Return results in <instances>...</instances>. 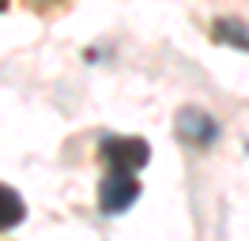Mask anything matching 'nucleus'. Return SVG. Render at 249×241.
Listing matches in <instances>:
<instances>
[{"mask_svg": "<svg viewBox=\"0 0 249 241\" xmlns=\"http://www.w3.org/2000/svg\"><path fill=\"white\" fill-rule=\"evenodd\" d=\"M140 196V181L132 177V170H113L109 166V173L102 177L98 185V204L106 215H121L124 207H132V200Z\"/></svg>", "mask_w": 249, "mask_h": 241, "instance_id": "nucleus-1", "label": "nucleus"}, {"mask_svg": "<svg viewBox=\"0 0 249 241\" xmlns=\"http://www.w3.org/2000/svg\"><path fill=\"white\" fill-rule=\"evenodd\" d=\"M102 158H106L113 170H143L147 158H151V147H147V139L140 136H106L102 139Z\"/></svg>", "mask_w": 249, "mask_h": 241, "instance_id": "nucleus-2", "label": "nucleus"}, {"mask_svg": "<svg viewBox=\"0 0 249 241\" xmlns=\"http://www.w3.org/2000/svg\"><path fill=\"white\" fill-rule=\"evenodd\" d=\"M178 136L189 139V143H196V147H204V143H212L219 136V124H215V117H208L204 109L189 105V109L178 113Z\"/></svg>", "mask_w": 249, "mask_h": 241, "instance_id": "nucleus-3", "label": "nucleus"}, {"mask_svg": "<svg viewBox=\"0 0 249 241\" xmlns=\"http://www.w3.org/2000/svg\"><path fill=\"white\" fill-rule=\"evenodd\" d=\"M23 215H27L23 196H19L16 189H8V185H0V230L19 226V223H23Z\"/></svg>", "mask_w": 249, "mask_h": 241, "instance_id": "nucleus-4", "label": "nucleus"}, {"mask_svg": "<svg viewBox=\"0 0 249 241\" xmlns=\"http://www.w3.org/2000/svg\"><path fill=\"white\" fill-rule=\"evenodd\" d=\"M212 38L215 42H231L238 49H249V27L238 23V19H219L215 27H212Z\"/></svg>", "mask_w": 249, "mask_h": 241, "instance_id": "nucleus-5", "label": "nucleus"}, {"mask_svg": "<svg viewBox=\"0 0 249 241\" xmlns=\"http://www.w3.org/2000/svg\"><path fill=\"white\" fill-rule=\"evenodd\" d=\"M4 4H8V0H0V8H4Z\"/></svg>", "mask_w": 249, "mask_h": 241, "instance_id": "nucleus-6", "label": "nucleus"}]
</instances>
